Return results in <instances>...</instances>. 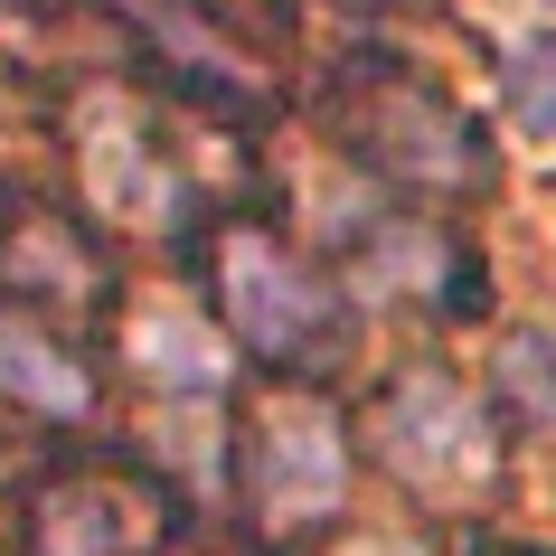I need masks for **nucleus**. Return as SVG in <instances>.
<instances>
[{"label":"nucleus","instance_id":"6","mask_svg":"<svg viewBox=\"0 0 556 556\" xmlns=\"http://www.w3.org/2000/svg\"><path fill=\"white\" fill-rule=\"evenodd\" d=\"M170 519H179V500L151 471L86 463V471H66L58 491H38L29 547L38 556H151L170 538Z\"/></svg>","mask_w":556,"mask_h":556},{"label":"nucleus","instance_id":"11","mask_svg":"<svg viewBox=\"0 0 556 556\" xmlns=\"http://www.w3.org/2000/svg\"><path fill=\"white\" fill-rule=\"evenodd\" d=\"M500 396L519 415H547L556 425V340H538V330L500 340Z\"/></svg>","mask_w":556,"mask_h":556},{"label":"nucleus","instance_id":"1","mask_svg":"<svg viewBox=\"0 0 556 556\" xmlns=\"http://www.w3.org/2000/svg\"><path fill=\"white\" fill-rule=\"evenodd\" d=\"M199 283L217 312V340L255 358L274 378H312L340 340H350V302L312 255H293L264 217H207L199 227Z\"/></svg>","mask_w":556,"mask_h":556},{"label":"nucleus","instance_id":"9","mask_svg":"<svg viewBox=\"0 0 556 556\" xmlns=\"http://www.w3.org/2000/svg\"><path fill=\"white\" fill-rule=\"evenodd\" d=\"M0 396L48 425H76V415H94V368L38 312H0Z\"/></svg>","mask_w":556,"mask_h":556},{"label":"nucleus","instance_id":"10","mask_svg":"<svg viewBox=\"0 0 556 556\" xmlns=\"http://www.w3.org/2000/svg\"><path fill=\"white\" fill-rule=\"evenodd\" d=\"M500 94H509V123H519L528 142H556V29H538V38L509 48Z\"/></svg>","mask_w":556,"mask_h":556},{"label":"nucleus","instance_id":"8","mask_svg":"<svg viewBox=\"0 0 556 556\" xmlns=\"http://www.w3.org/2000/svg\"><path fill=\"white\" fill-rule=\"evenodd\" d=\"M0 283H10V302H66V312H104V245L86 236V217H10Z\"/></svg>","mask_w":556,"mask_h":556},{"label":"nucleus","instance_id":"12","mask_svg":"<svg viewBox=\"0 0 556 556\" xmlns=\"http://www.w3.org/2000/svg\"><path fill=\"white\" fill-rule=\"evenodd\" d=\"M189 10H207V20H245V10H264V0H189Z\"/></svg>","mask_w":556,"mask_h":556},{"label":"nucleus","instance_id":"3","mask_svg":"<svg viewBox=\"0 0 556 556\" xmlns=\"http://www.w3.org/2000/svg\"><path fill=\"white\" fill-rule=\"evenodd\" d=\"M236 509L255 538H321L340 519V491H350V434L321 396L302 387H274L236 415Z\"/></svg>","mask_w":556,"mask_h":556},{"label":"nucleus","instance_id":"5","mask_svg":"<svg viewBox=\"0 0 556 556\" xmlns=\"http://www.w3.org/2000/svg\"><path fill=\"white\" fill-rule=\"evenodd\" d=\"M86 199L114 217V227H179L189 217V161L170 151L161 132V104L132 86H104L86 94Z\"/></svg>","mask_w":556,"mask_h":556},{"label":"nucleus","instance_id":"4","mask_svg":"<svg viewBox=\"0 0 556 556\" xmlns=\"http://www.w3.org/2000/svg\"><path fill=\"white\" fill-rule=\"evenodd\" d=\"M368 434H378V463L396 471L415 500H463V491H481L491 463H500L481 406H471L463 378H443V368H406V378L368 406Z\"/></svg>","mask_w":556,"mask_h":556},{"label":"nucleus","instance_id":"2","mask_svg":"<svg viewBox=\"0 0 556 556\" xmlns=\"http://www.w3.org/2000/svg\"><path fill=\"white\" fill-rule=\"evenodd\" d=\"M321 123L358 170H378L387 189H415V199H481L500 170L481 123L443 86H425L406 58H350L321 94Z\"/></svg>","mask_w":556,"mask_h":556},{"label":"nucleus","instance_id":"7","mask_svg":"<svg viewBox=\"0 0 556 556\" xmlns=\"http://www.w3.org/2000/svg\"><path fill=\"white\" fill-rule=\"evenodd\" d=\"M350 283H368V293H396V302H434V312H471V255L453 245V236L434 227V217H368V227H350Z\"/></svg>","mask_w":556,"mask_h":556}]
</instances>
